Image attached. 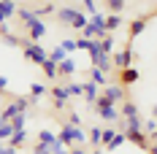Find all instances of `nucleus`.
I'll use <instances>...</instances> for the list:
<instances>
[{"label":"nucleus","mask_w":157,"mask_h":154,"mask_svg":"<svg viewBox=\"0 0 157 154\" xmlns=\"http://www.w3.org/2000/svg\"><path fill=\"white\" fill-rule=\"evenodd\" d=\"M57 141L63 143L65 149H73V146H87V133L81 127H71L63 122V130L57 133Z\"/></svg>","instance_id":"f257e3e1"},{"label":"nucleus","mask_w":157,"mask_h":154,"mask_svg":"<svg viewBox=\"0 0 157 154\" xmlns=\"http://www.w3.org/2000/svg\"><path fill=\"white\" fill-rule=\"evenodd\" d=\"M22 57H25L27 62H33V65H38V68H41V65L49 60V51L41 46V43H33V41H22Z\"/></svg>","instance_id":"f03ea898"},{"label":"nucleus","mask_w":157,"mask_h":154,"mask_svg":"<svg viewBox=\"0 0 157 154\" xmlns=\"http://www.w3.org/2000/svg\"><path fill=\"white\" fill-rule=\"evenodd\" d=\"M95 108H98V116H100L103 122H109V124H117V122H119V108H117V106H111V103L106 100V97H103V95L98 97Z\"/></svg>","instance_id":"7ed1b4c3"},{"label":"nucleus","mask_w":157,"mask_h":154,"mask_svg":"<svg viewBox=\"0 0 157 154\" xmlns=\"http://www.w3.org/2000/svg\"><path fill=\"white\" fill-rule=\"evenodd\" d=\"M133 60H136V49L127 43L122 51H117V54H111V65H117L119 70H125V68H133Z\"/></svg>","instance_id":"20e7f679"},{"label":"nucleus","mask_w":157,"mask_h":154,"mask_svg":"<svg viewBox=\"0 0 157 154\" xmlns=\"http://www.w3.org/2000/svg\"><path fill=\"white\" fill-rule=\"evenodd\" d=\"M146 24H149V16H136V19L130 22V27H127V43H133L138 35H144Z\"/></svg>","instance_id":"39448f33"},{"label":"nucleus","mask_w":157,"mask_h":154,"mask_svg":"<svg viewBox=\"0 0 157 154\" xmlns=\"http://www.w3.org/2000/svg\"><path fill=\"white\" fill-rule=\"evenodd\" d=\"M44 35H46V22H44V19H33L30 24H27V41L41 43Z\"/></svg>","instance_id":"423d86ee"},{"label":"nucleus","mask_w":157,"mask_h":154,"mask_svg":"<svg viewBox=\"0 0 157 154\" xmlns=\"http://www.w3.org/2000/svg\"><path fill=\"white\" fill-rule=\"evenodd\" d=\"M100 95L109 100L111 106H117V103H122L125 100V87H119V84H109V87H103Z\"/></svg>","instance_id":"0eeeda50"},{"label":"nucleus","mask_w":157,"mask_h":154,"mask_svg":"<svg viewBox=\"0 0 157 154\" xmlns=\"http://www.w3.org/2000/svg\"><path fill=\"white\" fill-rule=\"evenodd\" d=\"M125 138L133 143V146H138V149H149V138H146V133L144 130H127Z\"/></svg>","instance_id":"6e6552de"},{"label":"nucleus","mask_w":157,"mask_h":154,"mask_svg":"<svg viewBox=\"0 0 157 154\" xmlns=\"http://www.w3.org/2000/svg\"><path fill=\"white\" fill-rule=\"evenodd\" d=\"M138 78L141 76H138L136 68H125V70H119V87H133Z\"/></svg>","instance_id":"1a4fd4ad"},{"label":"nucleus","mask_w":157,"mask_h":154,"mask_svg":"<svg viewBox=\"0 0 157 154\" xmlns=\"http://www.w3.org/2000/svg\"><path fill=\"white\" fill-rule=\"evenodd\" d=\"M76 8H73V6H63V8H57V19H60V22H63V24H68V27H71V24H73V19H76Z\"/></svg>","instance_id":"9d476101"},{"label":"nucleus","mask_w":157,"mask_h":154,"mask_svg":"<svg viewBox=\"0 0 157 154\" xmlns=\"http://www.w3.org/2000/svg\"><path fill=\"white\" fill-rule=\"evenodd\" d=\"M81 97H84V103H98V97H100V87H95L92 81H84V95H81Z\"/></svg>","instance_id":"9b49d317"},{"label":"nucleus","mask_w":157,"mask_h":154,"mask_svg":"<svg viewBox=\"0 0 157 154\" xmlns=\"http://www.w3.org/2000/svg\"><path fill=\"white\" fill-rule=\"evenodd\" d=\"M14 14H16V3L14 0H0V24L8 22Z\"/></svg>","instance_id":"f8f14e48"},{"label":"nucleus","mask_w":157,"mask_h":154,"mask_svg":"<svg viewBox=\"0 0 157 154\" xmlns=\"http://www.w3.org/2000/svg\"><path fill=\"white\" fill-rule=\"evenodd\" d=\"M57 70H60V76H63V78L73 76V73H76V60H73V57L68 54V57H65V60L60 62V65H57Z\"/></svg>","instance_id":"ddd939ff"},{"label":"nucleus","mask_w":157,"mask_h":154,"mask_svg":"<svg viewBox=\"0 0 157 154\" xmlns=\"http://www.w3.org/2000/svg\"><path fill=\"white\" fill-rule=\"evenodd\" d=\"M109 73H103V70H98V68H90V78H87V81H92L95 87H100V89H103V87H109Z\"/></svg>","instance_id":"4468645a"},{"label":"nucleus","mask_w":157,"mask_h":154,"mask_svg":"<svg viewBox=\"0 0 157 154\" xmlns=\"http://www.w3.org/2000/svg\"><path fill=\"white\" fill-rule=\"evenodd\" d=\"M119 116H122V119L138 116V106H136L133 100H122V103H119Z\"/></svg>","instance_id":"2eb2a0df"},{"label":"nucleus","mask_w":157,"mask_h":154,"mask_svg":"<svg viewBox=\"0 0 157 154\" xmlns=\"http://www.w3.org/2000/svg\"><path fill=\"white\" fill-rule=\"evenodd\" d=\"M38 143L46 146V149H52V146L57 143V133H52V130H46V127H41V133H38Z\"/></svg>","instance_id":"dca6fc26"},{"label":"nucleus","mask_w":157,"mask_h":154,"mask_svg":"<svg viewBox=\"0 0 157 154\" xmlns=\"http://www.w3.org/2000/svg\"><path fill=\"white\" fill-rule=\"evenodd\" d=\"M25 143H27V130H19V133H14V135L8 138V146H11V149H16V152H19Z\"/></svg>","instance_id":"f3484780"},{"label":"nucleus","mask_w":157,"mask_h":154,"mask_svg":"<svg viewBox=\"0 0 157 154\" xmlns=\"http://www.w3.org/2000/svg\"><path fill=\"white\" fill-rule=\"evenodd\" d=\"M90 146L92 149H103V127H92L90 130Z\"/></svg>","instance_id":"a211bd4d"},{"label":"nucleus","mask_w":157,"mask_h":154,"mask_svg":"<svg viewBox=\"0 0 157 154\" xmlns=\"http://www.w3.org/2000/svg\"><path fill=\"white\" fill-rule=\"evenodd\" d=\"M122 22H125V19H122L119 14H106V32L119 30V27H122Z\"/></svg>","instance_id":"6ab92c4d"},{"label":"nucleus","mask_w":157,"mask_h":154,"mask_svg":"<svg viewBox=\"0 0 157 154\" xmlns=\"http://www.w3.org/2000/svg\"><path fill=\"white\" fill-rule=\"evenodd\" d=\"M46 95H49V87H46V84H41V81H33V84H30V97L41 100V97H46Z\"/></svg>","instance_id":"aec40b11"},{"label":"nucleus","mask_w":157,"mask_h":154,"mask_svg":"<svg viewBox=\"0 0 157 154\" xmlns=\"http://www.w3.org/2000/svg\"><path fill=\"white\" fill-rule=\"evenodd\" d=\"M33 14H35V19H44V16H49V14H57V6H54V3H44V6L35 8Z\"/></svg>","instance_id":"412c9836"},{"label":"nucleus","mask_w":157,"mask_h":154,"mask_svg":"<svg viewBox=\"0 0 157 154\" xmlns=\"http://www.w3.org/2000/svg\"><path fill=\"white\" fill-rule=\"evenodd\" d=\"M49 95H52L54 100H63V103H68V100H71V95H68V87H63V84H60V87H54V89H49Z\"/></svg>","instance_id":"4be33fe9"},{"label":"nucleus","mask_w":157,"mask_h":154,"mask_svg":"<svg viewBox=\"0 0 157 154\" xmlns=\"http://www.w3.org/2000/svg\"><path fill=\"white\" fill-rule=\"evenodd\" d=\"M41 70L46 73V78H60V70H57V62H52V60H46L44 65H41Z\"/></svg>","instance_id":"5701e85b"},{"label":"nucleus","mask_w":157,"mask_h":154,"mask_svg":"<svg viewBox=\"0 0 157 154\" xmlns=\"http://www.w3.org/2000/svg\"><path fill=\"white\" fill-rule=\"evenodd\" d=\"M141 130L146 133V138H155V141H157V119H152V116H149V119L144 122Z\"/></svg>","instance_id":"b1692460"},{"label":"nucleus","mask_w":157,"mask_h":154,"mask_svg":"<svg viewBox=\"0 0 157 154\" xmlns=\"http://www.w3.org/2000/svg\"><path fill=\"white\" fill-rule=\"evenodd\" d=\"M16 16H19V22H22L25 27H27V24H30L33 19H35V14H33L30 8H25V6H22V8H16Z\"/></svg>","instance_id":"393cba45"},{"label":"nucleus","mask_w":157,"mask_h":154,"mask_svg":"<svg viewBox=\"0 0 157 154\" xmlns=\"http://www.w3.org/2000/svg\"><path fill=\"white\" fill-rule=\"evenodd\" d=\"M16 114H22V111H19V108H16V103H14V100H11L8 106L3 108V122H11V119H14Z\"/></svg>","instance_id":"a878e982"},{"label":"nucleus","mask_w":157,"mask_h":154,"mask_svg":"<svg viewBox=\"0 0 157 154\" xmlns=\"http://www.w3.org/2000/svg\"><path fill=\"white\" fill-rule=\"evenodd\" d=\"M65 87H68V95L71 97H81L84 95V84H78V81H68Z\"/></svg>","instance_id":"bb28decb"},{"label":"nucleus","mask_w":157,"mask_h":154,"mask_svg":"<svg viewBox=\"0 0 157 154\" xmlns=\"http://www.w3.org/2000/svg\"><path fill=\"white\" fill-rule=\"evenodd\" d=\"M11 127H14V133H19V130H25V124H27V114H16L14 119H11Z\"/></svg>","instance_id":"cd10ccee"},{"label":"nucleus","mask_w":157,"mask_h":154,"mask_svg":"<svg viewBox=\"0 0 157 154\" xmlns=\"http://www.w3.org/2000/svg\"><path fill=\"white\" fill-rule=\"evenodd\" d=\"M117 133H119V130H117L114 124H109V127H103V149H106V146H109L111 141H114V135H117Z\"/></svg>","instance_id":"c85d7f7f"},{"label":"nucleus","mask_w":157,"mask_h":154,"mask_svg":"<svg viewBox=\"0 0 157 154\" xmlns=\"http://www.w3.org/2000/svg\"><path fill=\"white\" fill-rule=\"evenodd\" d=\"M11 135H14V127H11L8 122H3V124H0V143H8Z\"/></svg>","instance_id":"c756f323"},{"label":"nucleus","mask_w":157,"mask_h":154,"mask_svg":"<svg viewBox=\"0 0 157 154\" xmlns=\"http://www.w3.org/2000/svg\"><path fill=\"white\" fill-rule=\"evenodd\" d=\"M100 51H103V54H111V51H114V35L100 38Z\"/></svg>","instance_id":"7c9ffc66"},{"label":"nucleus","mask_w":157,"mask_h":154,"mask_svg":"<svg viewBox=\"0 0 157 154\" xmlns=\"http://www.w3.org/2000/svg\"><path fill=\"white\" fill-rule=\"evenodd\" d=\"M0 41H3L6 46H22V38H16L14 32H6V35H0Z\"/></svg>","instance_id":"2f4dec72"},{"label":"nucleus","mask_w":157,"mask_h":154,"mask_svg":"<svg viewBox=\"0 0 157 154\" xmlns=\"http://www.w3.org/2000/svg\"><path fill=\"white\" fill-rule=\"evenodd\" d=\"M127 0H106V6H109L111 14H122V8H125Z\"/></svg>","instance_id":"473e14b6"},{"label":"nucleus","mask_w":157,"mask_h":154,"mask_svg":"<svg viewBox=\"0 0 157 154\" xmlns=\"http://www.w3.org/2000/svg\"><path fill=\"white\" fill-rule=\"evenodd\" d=\"M65 57H68V54H65V51H63L60 46H54L52 51H49V60H52V62H57V65H60V62H63Z\"/></svg>","instance_id":"72a5a7b5"},{"label":"nucleus","mask_w":157,"mask_h":154,"mask_svg":"<svg viewBox=\"0 0 157 154\" xmlns=\"http://www.w3.org/2000/svg\"><path fill=\"white\" fill-rule=\"evenodd\" d=\"M87 22H90V16H87V14H81V11H78V14H76V19H73V24H71V27H73V30H84V24H87Z\"/></svg>","instance_id":"f704fd0d"},{"label":"nucleus","mask_w":157,"mask_h":154,"mask_svg":"<svg viewBox=\"0 0 157 154\" xmlns=\"http://www.w3.org/2000/svg\"><path fill=\"white\" fill-rule=\"evenodd\" d=\"M122 143H127L125 133H117V135H114V141H111V143H109V146H106V149H109V152H114V149H119Z\"/></svg>","instance_id":"c9c22d12"},{"label":"nucleus","mask_w":157,"mask_h":154,"mask_svg":"<svg viewBox=\"0 0 157 154\" xmlns=\"http://www.w3.org/2000/svg\"><path fill=\"white\" fill-rule=\"evenodd\" d=\"M60 49H63L65 54H71V51H76V38H65L63 43H60Z\"/></svg>","instance_id":"e433bc0d"},{"label":"nucleus","mask_w":157,"mask_h":154,"mask_svg":"<svg viewBox=\"0 0 157 154\" xmlns=\"http://www.w3.org/2000/svg\"><path fill=\"white\" fill-rule=\"evenodd\" d=\"M65 124H71V127H81V116H78L76 111H71V114H68V122Z\"/></svg>","instance_id":"4c0bfd02"},{"label":"nucleus","mask_w":157,"mask_h":154,"mask_svg":"<svg viewBox=\"0 0 157 154\" xmlns=\"http://www.w3.org/2000/svg\"><path fill=\"white\" fill-rule=\"evenodd\" d=\"M81 3H84V8H87V16L98 11V3H95V0H81Z\"/></svg>","instance_id":"58836bf2"},{"label":"nucleus","mask_w":157,"mask_h":154,"mask_svg":"<svg viewBox=\"0 0 157 154\" xmlns=\"http://www.w3.org/2000/svg\"><path fill=\"white\" fill-rule=\"evenodd\" d=\"M49 152H52V154H68V152H71V149H65L63 143H60V141H57V143H54V146H52V149H49Z\"/></svg>","instance_id":"ea45409f"},{"label":"nucleus","mask_w":157,"mask_h":154,"mask_svg":"<svg viewBox=\"0 0 157 154\" xmlns=\"http://www.w3.org/2000/svg\"><path fill=\"white\" fill-rule=\"evenodd\" d=\"M87 46H90L87 38H76V51H87Z\"/></svg>","instance_id":"a19ab883"},{"label":"nucleus","mask_w":157,"mask_h":154,"mask_svg":"<svg viewBox=\"0 0 157 154\" xmlns=\"http://www.w3.org/2000/svg\"><path fill=\"white\" fill-rule=\"evenodd\" d=\"M33 154H52L46 149V146H41V143H35V146H33Z\"/></svg>","instance_id":"79ce46f5"},{"label":"nucleus","mask_w":157,"mask_h":154,"mask_svg":"<svg viewBox=\"0 0 157 154\" xmlns=\"http://www.w3.org/2000/svg\"><path fill=\"white\" fill-rule=\"evenodd\" d=\"M0 154H19L16 149H11L8 143H0Z\"/></svg>","instance_id":"37998d69"},{"label":"nucleus","mask_w":157,"mask_h":154,"mask_svg":"<svg viewBox=\"0 0 157 154\" xmlns=\"http://www.w3.org/2000/svg\"><path fill=\"white\" fill-rule=\"evenodd\" d=\"M8 89V76H0V95Z\"/></svg>","instance_id":"c03bdc74"},{"label":"nucleus","mask_w":157,"mask_h":154,"mask_svg":"<svg viewBox=\"0 0 157 154\" xmlns=\"http://www.w3.org/2000/svg\"><path fill=\"white\" fill-rule=\"evenodd\" d=\"M52 108H54V111H65V103L63 100H52Z\"/></svg>","instance_id":"a18cd8bd"},{"label":"nucleus","mask_w":157,"mask_h":154,"mask_svg":"<svg viewBox=\"0 0 157 154\" xmlns=\"http://www.w3.org/2000/svg\"><path fill=\"white\" fill-rule=\"evenodd\" d=\"M68 154H87V146H73Z\"/></svg>","instance_id":"49530a36"},{"label":"nucleus","mask_w":157,"mask_h":154,"mask_svg":"<svg viewBox=\"0 0 157 154\" xmlns=\"http://www.w3.org/2000/svg\"><path fill=\"white\" fill-rule=\"evenodd\" d=\"M6 32H11V30H8V22H3V24H0V35H6Z\"/></svg>","instance_id":"de8ad7c7"},{"label":"nucleus","mask_w":157,"mask_h":154,"mask_svg":"<svg viewBox=\"0 0 157 154\" xmlns=\"http://www.w3.org/2000/svg\"><path fill=\"white\" fill-rule=\"evenodd\" d=\"M146 152H149V154H157V141H155V143H149V149H146Z\"/></svg>","instance_id":"09e8293b"},{"label":"nucleus","mask_w":157,"mask_h":154,"mask_svg":"<svg viewBox=\"0 0 157 154\" xmlns=\"http://www.w3.org/2000/svg\"><path fill=\"white\" fill-rule=\"evenodd\" d=\"M152 119H157V103L152 106Z\"/></svg>","instance_id":"8fccbe9b"},{"label":"nucleus","mask_w":157,"mask_h":154,"mask_svg":"<svg viewBox=\"0 0 157 154\" xmlns=\"http://www.w3.org/2000/svg\"><path fill=\"white\" fill-rule=\"evenodd\" d=\"M90 154H103V149H92V152H90Z\"/></svg>","instance_id":"3c124183"},{"label":"nucleus","mask_w":157,"mask_h":154,"mask_svg":"<svg viewBox=\"0 0 157 154\" xmlns=\"http://www.w3.org/2000/svg\"><path fill=\"white\" fill-rule=\"evenodd\" d=\"M0 124H3V108H0Z\"/></svg>","instance_id":"603ef678"}]
</instances>
